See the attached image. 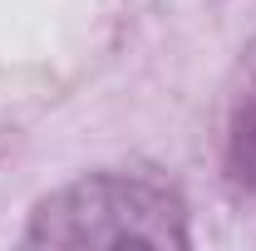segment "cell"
Returning a JSON list of instances; mask_svg holds the SVG:
<instances>
[{
    "label": "cell",
    "instance_id": "obj_1",
    "mask_svg": "<svg viewBox=\"0 0 256 251\" xmlns=\"http://www.w3.org/2000/svg\"><path fill=\"white\" fill-rule=\"evenodd\" d=\"M30 246H188L182 202L148 172H89L50 192L30 217Z\"/></svg>",
    "mask_w": 256,
    "mask_h": 251
}]
</instances>
